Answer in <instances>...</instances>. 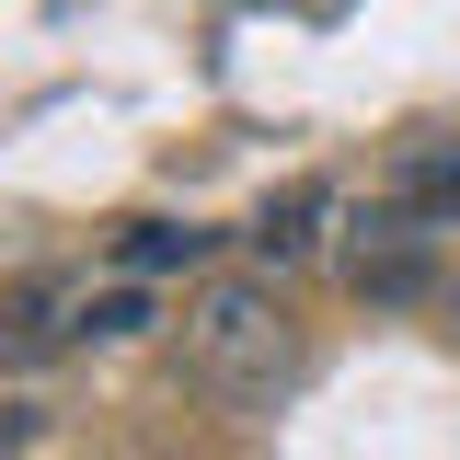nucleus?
<instances>
[{
	"label": "nucleus",
	"mask_w": 460,
	"mask_h": 460,
	"mask_svg": "<svg viewBox=\"0 0 460 460\" xmlns=\"http://www.w3.org/2000/svg\"><path fill=\"white\" fill-rule=\"evenodd\" d=\"M184 368H196V392H219L230 414H265V402L299 380V323H288V299L265 277H208L184 299Z\"/></svg>",
	"instance_id": "nucleus-1"
},
{
	"label": "nucleus",
	"mask_w": 460,
	"mask_h": 460,
	"mask_svg": "<svg viewBox=\"0 0 460 460\" xmlns=\"http://www.w3.org/2000/svg\"><path fill=\"white\" fill-rule=\"evenodd\" d=\"M345 288L357 299H380V311H402V299H426L438 311V288H449V265H438V230H414V219H392L380 196L345 219Z\"/></svg>",
	"instance_id": "nucleus-2"
},
{
	"label": "nucleus",
	"mask_w": 460,
	"mask_h": 460,
	"mask_svg": "<svg viewBox=\"0 0 460 460\" xmlns=\"http://www.w3.org/2000/svg\"><path fill=\"white\" fill-rule=\"evenodd\" d=\"M392 219L438 230L449 242L460 230V127H414V138H392V162H380V184H368Z\"/></svg>",
	"instance_id": "nucleus-3"
},
{
	"label": "nucleus",
	"mask_w": 460,
	"mask_h": 460,
	"mask_svg": "<svg viewBox=\"0 0 460 460\" xmlns=\"http://www.w3.org/2000/svg\"><path fill=\"white\" fill-rule=\"evenodd\" d=\"M81 299H93V288L58 277V265H47V277H12V288H0V357H12V368H47L58 345L81 334Z\"/></svg>",
	"instance_id": "nucleus-4"
},
{
	"label": "nucleus",
	"mask_w": 460,
	"mask_h": 460,
	"mask_svg": "<svg viewBox=\"0 0 460 460\" xmlns=\"http://www.w3.org/2000/svg\"><path fill=\"white\" fill-rule=\"evenodd\" d=\"M323 219H334V184H288V196H265V208H253V230H242V242H253V265H311V253H323Z\"/></svg>",
	"instance_id": "nucleus-5"
},
{
	"label": "nucleus",
	"mask_w": 460,
	"mask_h": 460,
	"mask_svg": "<svg viewBox=\"0 0 460 460\" xmlns=\"http://www.w3.org/2000/svg\"><path fill=\"white\" fill-rule=\"evenodd\" d=\"M208 242L219 230H196V219H138V230H115V277L138 288V277H172V265H208Z\"/></svg>",
	"instance_id": "nucleus-6"
},
{
	"label": "nucleus",
	"mask_w": 460,
	"mask_h": 460,
	"mask_svg": "<svg viewBox=\"0 0 460 460\" xmlns=\"http://www.w3.org/2000/svg\"><path fill=\"white\" fill-rule=\"evenodd\" d=\"M438 334H449V345H460V277H449V288H438Z\"/></svg>",
	"instance_id": "nucleus-7"
}]
</instances>
